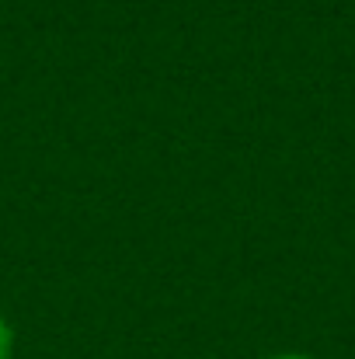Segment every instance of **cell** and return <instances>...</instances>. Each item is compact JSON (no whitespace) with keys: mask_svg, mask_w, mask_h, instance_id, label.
<instances>
[{"mask_svg":"<svg viewBox=\"0 0 355 359\" xmlns=\"http://www.w3.org/2000/svg\"><path fill=\"white\" fill-rule=\"evenodd\" d=\"M14 353V332H11V325L0 318V359H11Z\"/></svg>","mask_w":355,"mask_h":359,"instance_id":"obj_1","label":"cell"},{"mask_svg":"<svg viewBox=\"0 0 355 359\" xmlns=\"http://www.w3.org/2000/svg\"><path fill=\"white\" fill-rule=\"evenodd\" d=\"M268 359H314V356H303V353H279V356H268Z\"/></svg>","mask_w":355,"mask_h":359,"instance_id":"obj_2","label":"cell"}]
</instances>
